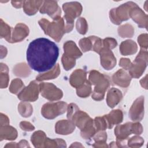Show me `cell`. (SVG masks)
I'll use <instances>...</instances> for the list:
<instances>
[{
    "label": "cell",
    "instance_id": "1",
    "mask_svg": "<svg viewBox=\"0 0 148 148\" xmlns=\"http://www.w3.org/2000/svg\"><path fill=\"white\" fill-rule=\"evenodd\" d=\"M59 49L53 42L40 38L32 41L27 49V60L29 66L35 71L43 72L55 65Z\"/></svg>",
    "mask_w": 148,
    "mask_h": 148
},
{
    "label": "cell",
    "instance_id": "2",
    "mask_svg": "<svg viewBox=\"0 0 148 148\" xmlns=\"http://www.w3.org/2000/svg\"><path fill=\"white\" fill-rule=\"evenodd\" d=\"M66 103L59 102L57 103H47L43 105L42 109L43 116L47 119H53L58 114L65 112Z\"/></svg>",
    "mask_w": 148,
    "mask_h": 148
},
{
    "label": "cell",
    "instance_id": "3",
    "mask_svg": "<svg viewBox=\"0 0 148 148\" xmlns=\"http://www.w3.org/2000/svg\"><path fill=\"white\" fill-rule=\"evenodd\" d=\"M38 89V86L35 82H32L28 87L24 88L21 93L18 95V98L24 101H35L38 98V94L31 93L32 91Z\"/></svg>",
    "mask_w": 148,
    "mask_h": 148
},
{
    "label": "cell",
    "instance_id": "4",
    "mask_svg": "<svg viewBox=\"0 0 148 148\" xmlns=\"http://www.w3.org/2000/svg\"><path fill=\"white\" fill-rule=\"evenodd\" d=\"M143 100L144 98H143V97H141L140 98H138L132 106L129 114L133 120H139L142 119L143 116L138 110L143 114Z\"/></svg>",
    "mask_w": 148,
    "mask_h": 148
},
{
    "label": "cell",
    "instance_id": "5",
    "mask_svg": "<svg viewBox=\"0 0 148 148\" xmlns=\"http://www.w3.org/2000/svg\"><path fill=\"white\" fill-rule=\"evenodd\" d=\"M114 132L118 139H120L121 140H124V139H125L132 132V123H127L123 125H118L115 128Z\"/></svg>",
    "mask_w": 148,
    "mask_h": 148
},
{
    "label": "cell",
    "instance_id": "6",
    "mask_svg": "<svg viewBox=\"0 0 148 148\" xmlns=\"http://www.w3.org/2000/svg\"><path fill=\"white\" fill-rule=\"evenodd\" d=\"M86 72L84 71L77 69L73 72L71 76L70 82L72 86L77 87L84 83L86 79Z\"/></svg>",
    "mask_w": 148,
    "mask_h": 148
},
{
    "label": "cell",
    "instance_id": "7",
    "mask_svg": "<svg viewBox=\"0 0 148 148\" xmlns=\"http://www.w3.org/2000/svg\"><path fill=\"white\" fill-rule=\"evenodd\" d=\"M105 117L108 120V128H112L113 124L121 123L123 120V114L121 110H113L108 115H105Z\"/></svg>",
    "mask_w": 148,
    "mask_h": 148
},
{
    "label": "cell",
    "instance_id": "8",
    "mask_svg": "<svg viewBox=\"0 0 148 148\" xmlns=\"http://www.w3.org/2000/svg\"><path fill=\"white\" fill-rule=\"evenodd\" d=\"M64 49L65 50L64 54L68 56L71 54V58H75L80 57L82 56V53L76 47V45L72 41H68L64 45Z\"/></svg>",
    "mask_w": 148,
    "mask_h": 148
},
{
    "label": "cell",
    "instance_id": "9",
    "mask_svg": "<svg viewBox=\"0 0 148 148\" xmlns=\"http://www.w3.org/2000/svg\"><path fill=\"white\" fill-rule=\"evenodd\" d=\"M120 93H121V91L115 88H112L109 91L108 94L107 102H108V105L110 108H113L114 106L117 104L119 101L121 99L120 98H117V97L115 98V96L118 95Z\"/></svg>",
    "mask_w": 148,
    "mask_h": 148
},
{
    "label": "cell",
    "instance_id": "10",
    "mask_svg": "<svg viewBox=\"0 0 148 148\" xmlns=\"http://www.w3.org/2000/svg\"><path fill=\"white\" fill-rule=\"evenodd\" d=\"M75 124L73 123H72L69 121L67 120H62L61 121H58L56 126V132L58 134H61L62 135V132L64 128H70L72 130H74L75 129Z\"/></svg>",
    "mask_w": 148,
    "mask_h": 148
},
{
    "label": "cell",
    "instance_id": "11",
    "mask_svg": "<svg viewBox=\"0 0 148 148\" xmlns=\"http://www.w3.org/2000/svg\"><path fill=\"white\" fill-rule=\"evenodd\" d=\"M58 71H60L59 69V65L57 64V66H55L54 69L51 72H48L47 73H45L42 75H39L38 77H36V79L38 80H45V79H53L54 77H57L58 75V73H53Z\"/></svg>",
    "mask_w": 148,
    "mask_h": 148
},
{
    "label": "cell",
    "instance_id": "12",
    "mask_svg": "<svg viewBox=\"0 0 148 148\" xmlns=\"http://www.w3.org/2000/svg\"><path fill=\"white\" fill-rule=\"evenodd\" d=\"M79 88L77 89V94L78 95L80 96L82 95V93L83 92L82 97H85L87 95L88 96L91 92V87L89 82L87 81L86 83V84L83 85L82 87H78Z\"/></svg>",
    "mask_w": 148,
    "mask_h": 148
},
{
    "label": "cell",
    "instance_id": "13",
    "mask_svg": "<svg viewBox=\"0 0 148 148\" xmlns=\"http://www.w3.org/2000/svg\"><path fill=\"white\" fill-rule=\"evenodd\" d=\"M62 62L64 65V67L65 68L66 70H69L75 64V60L73 58H71L65 56L64 54L62 56Z\"/></svg>",
    "mask_w": 148,
    "mask_h": 148
},
{
    "label": "cell",
    "instance_id": "14",
    "mask_svg": "<svg viewBox=\"0 0 148 148\" xmlns=\"http://www.w3.org/2000/svg\"><path fill=\"white\" fill-rule=\"evenodd\" d=\"M24 86L22 82L20 79H15L14 80H13L12 82V84L10 86V90L12 92V93H17V92L21 88V87Z\"/></svg>",
    "mask_w": 148,
    "mask_h": 148
},
{
    "label": "cell",
    "instance_id": "15",
    "mask_svg": "<svg viewBox=\"0 0 148 148\" xmlns=\"http://www.w3.org/2000/svg\"><path fill=\"white\" fill-rule=\"evenodd\" d=\"M96 127L98 128V130H104L107 127V124L105 123L103 118L97 117L95 120Z\"/></svg>",
    "mask_w": 148,
    "mask_h": 148
},
{
    "label": "cell",
    "instance_id": "16",
    "mask_svg": "<svg viewBox=\"0 0 148 148\" xmlns=\"http://www.w3.org/2000/svg\"><path fill=\"white\" fill-rule=\"evenodd\" d=\"M20 127L23 130L25 131H32L34 129V127H33L30 123H29L28 125H25L24 122H21L20 123Z\"/></svg>",
    "mask_w": 148,
    "mask_h": 148
}]
</instances>
